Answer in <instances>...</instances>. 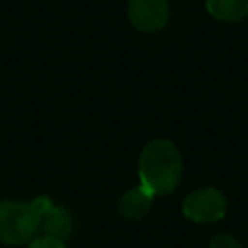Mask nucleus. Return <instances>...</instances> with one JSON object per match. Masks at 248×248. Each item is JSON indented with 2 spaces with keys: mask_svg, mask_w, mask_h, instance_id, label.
Segmentation results:
<instances>
[{
  "mask_svg": "<svg viewBox=\"0 0 248 248\" xmlns=\"http://www.w3.org/2000/svg\"><path fill=\"white\" fill-rule=\"evenodd\" d=\"M140 184L153 196L170 194L182 178V155L170 140L149 141L138 163Z\"/></svg>",
  "mask_w": 248,
  "mask_h": 248,
  "instance_id": "f257e3e1",
  "label": "nucleus"
},
{
  "mask_svg": "<svg viewBox=\"0 0 248 248\" xmlns=\"http://www.w3.org/2000/svg\"><path fill=\"white\" fill-rule=\"evenodd\" d=\"M41 229V217L31 203L21 200L0 202V242L8 246L27 244Z\"/></svg>",
  "mask_w": 248,
  "mask_h": 248,
  "instance_id": "f03ea898",
  "label": "nucleus"
},
{
  "mask_svg": "<svg viewBox=\"0 0 248 248\" xmlns=\"http://www.w3.org/2000/svg\"><path fill=\"white\" fill-rule=\"evenodd\" d=\"M182 213L194 223H215L227 213V198L213 186L198 188L184 198Z\"/></svg>",
  "mask_w": 248,
  "mask_h": 248,
  "instance_id": "7ed1b4c3",
  "label": "nucleus"
},
{
  "mask_svg": "<svg viewBox=\"0 0 248 248\" xmlns=\"http://www.w3.org/2000/svg\"><path fill=\"white\" fill-rule=\"evenodd\" d=\"M130 23L143 33L159 31L170 17L169 0H130L128 4Z\"/></svg>",
  "mask_w": 248,
  "mask_h": 248,
  "instance_id": "20e7f679",
  "label": "nucleus"
},
{
  "mask_svg": "<svg viewBox=\"0 0 248 248\" xmlns=\"http://www.w3.org/2000/svg\"><path fill=\"white\" fill-rule=\"evenodd\" d=\"M153 194L149 190H145L141 184L126 190L120 198H118V213L120 217L128 219V221H140L143 219L151 205H153Z\"/></svg>",
  "mask_w": 248,
  "mask_h": 248,
  "instance_id": "39448f33",
  "label": "nucleus"
},
{
  "mask_svg": "<svg viewBox=\"0 0 248 248\" xmlns=\"http://www.w3.org/2000/svg\"><path fill=\"white\" fill-rule=\"evenodd\" d=\"M41 229L46 236H52L56 240H66L72 234L74 229V219L70 215V211L62 205H54L41 215Z\"/></svg>",
  "mask_w": 248,
  "mask_h": 248,
  "instance_id": "423d86ee",
  "label": "nucleus"
},
{
  "mask_svg": "<svg viewBox=\"0 0 248 248\" xmlns=\"http://www.w3.org/2000/svg\"><path fill=\"white\" fill-rule=\"evenodd\" d=\"M207 12L225 23H236L248 17V0H205Z\"/></svg>",
  "mask_w": 248,
  "mask_h": 248,
  "instance_id": "0eeeda50",
  "label": "nucleus"
},
{
  "mask_svg": "<svg viewBox=\"0 0 248 248\" xmlns=\"http://www.w3.org/2000/svg\"><path fill=\"white\" fill-rule=\"evenodd\" d=\"M209 248H242V246L232 234H217L209 242Z\"/></svg>",
  "mask_w": 248,
  "mask_h": 248,
  "instance_id": "6e6552de",
  "label": "nucleus"
},
{
  "mask_svg": "<svg viewBox=\"0 0 248 248\" xmlns=\"http://www.w3.org/2000/svg\"><path fill=\"white\" fill-rule=\"evenodd\" d=\"M27 248H66V246H64L62 240H56V238H52V236L43 234V236L33 238Z\"/></svg>",
  "mask_w": 248,
  "mask_h": 248,
  "instance_id": "1a4fd4ad",
  "label": "nucleus"
},
{
  "mask_svg": "<svg viewBox=\"0 0 248 248\" xmlns=\"http://www.w3.org/2000/svg\"><path fill=\"white\" fill-rule=\"evenodd\" d=\"M31 205H33V209L37 211V215L41 217L43 213H46V211L52 207V200L46 198V196H37V198L31 202Z\"/></svg>",
  "mask_w": 248,
  "mask_h": 248,
  "instance_id": "9d476101",
  "label": "nucleus"
}]
</instances>
